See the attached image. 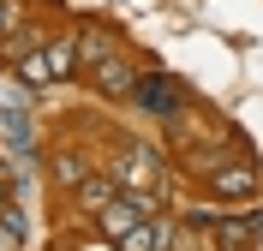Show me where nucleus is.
Wrapping results in <instances>:
<instances>
[{
  "instance_id": "nucleus-1",
  "label": "nucleus",
  "mask_w": 263,
  "mask_h": 251,
  "mask_svg": "<svg viewBox=\"0 0 263 251\" xmlns=\"http://www.w3.org/2000/svg\"><path fill=\"white\" fill-rule=\"evenodd\" d=\"M78 72V30H60L54 42H42L36 54L18 60V78L30 84V90H48V84H66Z\"/></svg>"
},
{
  "instance_id": "nucleus-2",
  "label": "nucleus",
  "mask_w": 263,
  "mask_h": 251,
  "mask_svg": "<svg viewBox=\"0 0 263 251\" xmlns=\"http://www.w3.org/2000/svg\"><path fill=\"white\" fill-rule=\"evenodd\" d=\"M197 173L210 180L215 198H257V167L251 162H228V156H197Z\"/></svg>"
},
{
  "instance_id": "nucleus-3",
  "label": "nucleus",
  "mask_w": 263,
  "mask_h": 251,
  "mask_svg": "<svg viewBox=\"0 0 263 251\" xmlns=\"http://www.w3.org/2000/svg\"><path fill=\"white\" fill-rule=\"evenodd\" d=\"M132 102H138L144 114H156V120H180L185 114V90L167 78V72H144L138 90H132Z\"/></svg>"
},
{
  "instance_id": "nucleus-4",
  "label": "nucleus",
  "mask_w": 263,
  "mask_h": 251,
  "mask_svg": "<svg viewBox=\"0 0 263 251\" xmlns=\"http://www.w3.org/2000/svg\"><path fill=\"white\" fill-rule=\"evenodd\" d=\"M114 180H120V191H156L162 185V156L144 150V144H126L114 162Z\"/></svg>"
},
{
  "instance_id": "nucleus-5",
  "label": "nucleus",
  "mask_w": 263,
  "mask_h": 251,
  "mask_svg": "<svg viewBox=\"0 0 263 251\" xmlns=\"http://www.w3.org/2000/svg\"><path fill=\"white\" fill-rule=\"evenodd\" d=\"M138 78H144V66H138L126 48H120V54H108L102 66H90V84H96V96H108V102L132 96V90H138Z\"/></svg>"
},
{
  "instance_id": "nucleus-6",
  "label": "nucleus",
  "mask_w": 263,
  "mask_h": 251,
  "mask_svg": "<svg viewBox=\"0 0 263 251\" xmlns=\"http://www.w3.org/2000/svg\"><path fill=\"white\" fill-rule=\"evenodd\" d=\"M108 54H120V30H114V24H84V30H78V72L102 66Z\"/></svg>"
},
{
  "instance_id": "nucleus-7",
  "label": "nucleus",
  "mask_w": 263,
  "mask_h": 251,
  "mask_svg": "<svg viewBox=\"0 0 263 251\" xmlns=\"http://www.w3.org/2000/svg\"><path fill=\"white\" fill-rule=\"evenodd\" d=\"M257 234V209H239V216H215V251H246Z\"/></svg>"
},
{
  "instance_id": "nucleus-8",
  "label": "nucleus",
  "mask_w": 263,
  "mask_h": 251,
  "mask_svg": "<svg viewBox=\"0 0 263 251\" xmlns=\"http://www.w3.org/2000/svg\"><path fill=\"white\" fill-rule=\"evenodd\" d=\"M48 173H54V185H66V191H78V185L90 180V173H96V162H90L84 150H60V156H54V167H48Z\"/></svg>"
},
{
  "instance_id": "nucleus-9",
  "label": "nucleus",
  "mask_w": 263,
  "mask_h": 251,
  "mask_svg": "<svg viewBox=\"0 0 263 251\" xmlns=\"http://www.w3.org/2000/svg\"><path fill=\"white\" fill-rule=\"evenodd\" d=\"M72 198H78V209H90V216H96V209H108V203L120 198V180H114V173H90Z\"/></svg>"
},
{
  "instance_id": "nucleus-10",
  "label": "nucleus",
  "mask_w": 263,
  "mask_h": 251,
  "mask_svg": "<svg viewBox=\"0 0 263 251\" xmlns=\"http://www.w3.org/2000/svg\"><path fill=\"white\" fill-rule=\"evenodd\" d=\"M0 251H24V209L0 203Z\"/></svg>"
},
{
  "instance_id": "nucleus-11",
  "label": "nucleus",
  "mask_w": 263,
  "mask_h": 251,
  "mask_svg": "<svg viewBox=\"0 0 263 251\" xmlns=\"http://www.w3.org/2000/svg\"><path fill=\"white\" fill-rule=\"evenodd\" d=\"M120 251H156V227H149V221H138V227L120 239Z\"/></svg>"
},
{
  "instance_id": "nucleus-12",
  "label": "nucleus",
  "mask_w": 263,
  "mask_h": 251,
  "mask_svg": "<svg viewBox=\"0 0 263 251\" xmlns=\"http://www.w3.org/2000/svg\"><path fill=\"white\" fill-rule=\"evenodd\" d=\"M0 203H12V180H6V173H0Z\"/></svg>"
},
{
  "instance_id": "nucleus-13",
  "label": "nucleus",
  "mask_w": 263,
  "mask_h": 251,
  "mask_svg": "<svg viewBox=\"0 0 263 251\" xmlns=\"http://www.w3.org/2000/svg\"><path fill=\"white\" fill-rule=\"evenodd\" d=\"M0 6H6V0H0Z\"/></svg>"
}]
</instances>
